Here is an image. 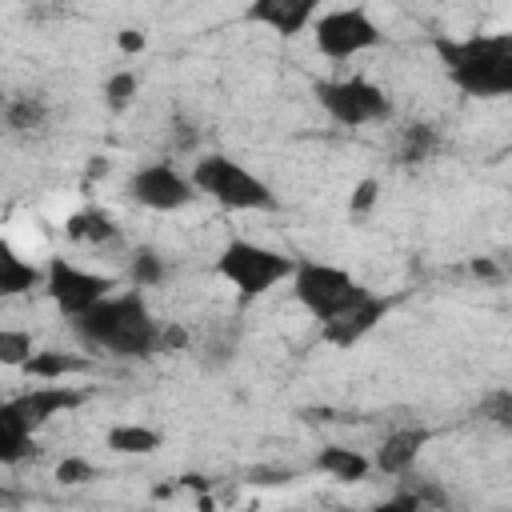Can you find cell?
<instances>
[{"label":"cell","mask_w":512,"mask_h":512,"mask_svg":"<svg viewBox=\"0 0 512 512\" xmlns=\"http://www.w3.org/2000/svg\"><path fill=\"white\" fill-rule=\"evenodd\" d=\"M68 324H72V332L80 336L84 348L108 352V356H120V360L152 356L156 352V336H160V320L152 316V308H148L140 288L108 292L104 300H96L92 308H84Z\"/></svg>","instance_id":"6da1fadb"},{"label":"cell","mask_w":512,"mask_h":512,"mask_svg":"<svg viewBox=\"0 0 512 512\" xmlns=\"http://www.w3.org/2000/svg\"><path fill=\"white\" fill-rule=\"evenodd\" d=\"M436 56L448 80L472 100H496L512 92V32H472L460 40L440 36Z\"/></svg>","instance_id":"7a4b0ae2"},{"label":"cell","mask_w":512,"mask_h":512,"mask_svg":"<svg viewBox=\"0 0 512 512\" xmlns=\"http://www.w3.org/2000/svg\"><path fill=\"white\" fill-rule=\"evenodd\" d=\"M188 180H192V188L200 196H208V200H216L220 208H232V212H264V208L276 204L272 188L256 172H248L240 160H232L224 152L200 156L192 164V176Z\"/></svg>","instance_id":"3957f363"},{"label":"cell","mask_w":512,"mask_h":512,"mask_svg":"<svg viewBox=\"0 0 512 512\" xmlns=\"http://www.w3.org/2000/svg\"><path fill=\"white\" fill-rule=\"evenodd\" d=\"M292 256L268 248V244H256V240H244V236H232L220 256H216V272L244 296V300H256L264 292H272L276 284H284L292 276Z\"/></svg>","instance_id":"277c9868"},{"label":"cell","mask_w":512,"mask_h":512,"mask_svg":"<svg viewBox=\"0 0 512 512\" xmlns=\"http://www.w3.org/2000/svg\"><path fill=\"white\" fill-rule=\"evenodd\" d=\"M288 280H292V296L300 300V308H304L316 324L368 296V288H364L348 268L324 264V260H296Z\"/></svg>","instance_id":"5b68a950"},{"label":"cell","mask_w":512,"mask_h":512,"mask_svg":"<svg viewBox=\"0 0 512 512\" xmlns=\"http://www.w3.org/2000/svg\"><path fill=\"white\" fill-rule=\"evenodd\" d=\"M316 104L328 112V120H336L340 128H364V124H380L392 112V100L380 84H372L368 76H336V80H316L312 88Z\"/></svg>","instance_id":"8992f818"},{"label":"cell","mask_w":512,"mask_h":512,"mask_svg":"<svg viewBox=\"0 0 512 512\" xmlns=\"http://www.w3.org/2000/svg\"><path fill=\"white\" fill-rule=\"evenodd\" d=\"M312 44H316V52L320 56H328V60H352V56H364V52H372L380 40H384V32H380V24L364 12V8H332V12H320L312 24Z\"/></svg>","instance_id":"52a82bcc"},{"label":"cell","mask_w":512,"mask_h":512,"mask_svg":"<svg viewBox=\"0 0 512 512\" xmlns=\"http://www.w3.org/2000/svg\"><path fill=\"white\" fill-rule=\"evenodd\" d=\"M40 288L48 292V300L56 304V312H60L64 320H72V316H80L84 308H92L96 300H104V296L116 288V280L104 276V272L80 268V264H72V260H64V256H52V260L44 264Z\"/></svg>","instance_id":"ba28073f"},{"label":"cell","mask_w":512,"mask_h":512,"mask_svg":"<svg viewBox=\"0 0 512 512\" xmlns=\"http://www.w3.org/2000/svg\"><path fill=\"white\" fill-rule=\"evenodd\" d=\"M128 192L140 208H152V212H176L184 204H192L196 188L184 172H176L168 160H152V164H140L132 176H128Z\"/></svg>","instance_id":"9c48e42d"},{"label":"cell","mask_w":512,"mask_h":512,"mask_svg":"<svg viewBox=\"0 0 512 512\" xmlns=\"http://www.w3.org/2000/svg\"><path fill=\"white\" fill-rule=\"evenodd\" d=\"M12 404H16V412L24 416V424H28L32 432H40L48 420H56V416L80 408V404H84V392H80L76 384H64V380H40V384L24 388L20 396H12Z\"/></svg>","instance_id":"30bf717a"},{"label":"cell","mask_w":512,"mask_h":512,"mask_svg":"<svg viewBox=\"0 0 512 512\" xmlns=\"http://www.w3.org/2000/svg\"><path fill=\"white\" fill-rule=\"evenodd\" d=\"M388 300H380L376 292H368L364 300H356V304H348L344 312H336V316H328V320H320V340L324 344H332V348H352V344H360L384 316H388Z\"/></svg>","instance_id":"8fae6325"},{"label":"cell","mask_w":512,"mask_h":512,"mask_svg":"<svg viewBox=\"0 0 512 512\" xmlns=\"http://www.w3.org/2000/svg\"><path fill=\"white\" fill-rule=\"evenodd\" d=\"M320 12V0H248L244 16L260 28H268L272 36L280 40H292L300 36Z\"/></svg>","instance_id":"7c38bea8"},{"label":"cell","mask_w":512,"mask_h":512,"mask_svg":"<svg viewBox=\"0 0 512 512\" xmlns=\"http://www.w3.org/2000/svg\"><path fill=\"white\" fill-rule=\"evenodd\" d=\"M424 444H428V428H392L384 436V444L376 448L372 468H380L384 476H404L416 464V456L424 452Z\"/></svg>","instance_id":"4fadbf2b"},{"label":"cell","mask_w":512,"mask_h":512,"mask_svg":"<svg viewBox=\"0 0 512 512\" xmlns=\"http://www.w3.org/2000/svg\"><path fill=\"white\" fill-rule=\"evenodd\" d=\"M36 452V432L24 424L12 400H0V464H20Z\"/></svg>","instance_id":"5bb4252c"},{"label":"cell","mask_w":512,"mask_h":512,"mask_svg":"<svg viewBox=\"0 0 512 512\" xmlns=\"http://www.w3.org/2000/svg\"><path fill=\"white\" fill-rule=\"evenodd\" d=\"M316 468L324 476H332L336 484H360L368 472H372V460L356 448H344V444H324L316 452Z\"/></svg>","instance_id":"9a60e30c"},{"label":"cell","mask_w":512,"mask_h":512,"mask_svg":"<svg viewBox=\"0 0 512 512\" xmlns=\"http://www.w3.org/2000/svg\"><path fill=\"white\" fill-rule=\"evenodd\" d=\"M44 268L28 264L8 240H0V296H24L32 288H40Z\"/></svg>","instance_id":"2e32d148"},{"label":"cell","mask_w":512,"mask_h":512,"mask_svg":"<svg viewBox=\"0 0 512 512\" xmlns=\"http://www.w3.org/2000/svg\"><path fill=\"white\" fill-rule=\"evenodd\" d=\"M24 376L32 380H68L76 372H88V360L84 356H72V352H56V348H44V352H32L24 364H20Z\"/></svg>","instance_id":"e0dca14e"},{"label":"cell","mask_w":512,"mask_h":512,"mask_svg":"<svg viewBox=\"0 0 512 512\" xmlns=\"http://www.w3.org/2000/svg\"><path fill=\"white\" fill-rule=\"evenodd\" d=\"M64 232H68V240H76V244H108V240H116L120 228H116V220H112L104 208H80V212L68 216Z\"/></svg>","instance_id":"ac0fdd59"},{"label":"cell","mask_w":512,"mask_h":512,"mask_svg":"<svg viewBox=\"0 0 512 512\" xmlns=\"http://www.w3.org/2000/svg\"><path fill=\"white\" fill-rule=\"evenodd\" d=\"M160 432L156 428H148V424H112L108 432H104V444L116 452V456H148V452H156L160 448Z\"/></svg>","instance_id":"d6986e66"},{"label":"cell","mask_w":512,"mask_h":512,"mask_svg":"<svg viewBox=\"0 0 512 512\" xmlns=\"http://www.w3.org/2000/svg\"><path fill=\"white\" fill-rule=\"evenodd\" d=\"M4 120L12 132H44L48 124V104L40 96H16V100H4Z\"/></svg>","instance_id":"ffe728a7"},{"label":"cell","mask_w":512,"mask_h":512,"mask_svg":"<svg viewBox=\"0 0 512 512\" xmlns=\"http://www.w3.org/2000/svg\"><path fill=\"white\" fill-rule=\"evenodd\" d=\"M436 148H440V136H436L432 124H408L404 136H400V152H396V156H400L404 164H424Z\"/></svg>","instance_id":"44dd1931"},{"label":"cell","mask_w":512,"mask_h":512,"mask_svg":"<svg viewBox=\"0 0 512 512\" xmlns=\"http://www.w3.org/2000/svg\"><path fill=\"white\" fill-rule=\"evenodd\" d=\"M164 276H168V268H164V260H160L152 248H136V252H132V264H128L132 288H156Z\"/></svg>","instance_id":"7402d4cb"},{"label":"cell","mask_w":512,"mask_h":512,"mask_svg":"<svg viewBox=\"0 0 512 512\" xmlns=\"http://www.w3.org/2000/svg\"><path fill=\"white\" fill-rule=\"evenodd\" d=\"M32 352H36V344L24 328H0V364L4 368H20Z\"/></svg>","instance_id":"603a6c76"},{"label":"cell","mask_w":512,"mask_h":512,"mask_svg":"<svg viewBox=\"0 0 512 512\" xmlns=\"http://www.w3.org/2000/svg\"><path fill=\"white\" fill-rule=\"evenodd\" d=\"M136 76L128 72V68H120V72H112L108 80H104V100H108V108L112 112H128L132 108V100H136Z\"/></svg>","instance_id":"cb8c5ba5"},{"label":"cell","mask_w":512,"mask_h":512,"mask_svg":"<svg viewBox=\"0 0 512 512\" xmlns=\"http://www.w3.org/2000/svg\"><path fill=\"white\" fill-rule=\"evenodd\" d=\"M56 480H60V484H88V480H96V468H92V460H84V456H64V460L56 464Z\"/></svg>","instance_id":"d4e9b609"},{"label":"cell","mask_w":512,"mask_h":512,"mask_svg":"<svg viewBox=\"0 0 512 512\" xmlns=\"http://www.w3.org/2000/svg\"><path fill=\"white\" fill-rule=\"evenodd\" d=\"M376 196H380V184H376L372 176H368V180H360V184H356V192H352V200H348L352 216H364V212H372Z\"/></svg>","instance_id":"484cf974"},{"label":"cell","mask_w":512,"mask_h":512,"mask_svg":"<svg viewBox=\"0 0 512 512\" xmlns=\"http://www.w3.org/2000/svg\"><path fill=\"white\" fill-rule=\"evenodd\" d=\"M184 328L180 324H160V336H156V352H180L184 348Z\"/></svg>","instance_id":"4316f807"},{"label":"cell","mask_w":512,"mask_h":512,"mask_svg":"<svg viewBox=\"0 0 512 512\" xmlns=\"http://www.w3.org/2000/svg\"><path fill=\"white\" fill-rule=\"evenodd\" d=\"M488 412H492L496 424H508V416H512V396H508V392H496V396L488 400Z\"/></svg>","instance_id":"83f0119b"},{"label":"cell","mask_w":512,"mask_h":512,"mask_svg":"<svg viewBox=\"0 0 512 512\" xmlns=\"http://www.w3.org/2000/svg\"><path fill=\"white\" fill-rule=\"evenodd\" d=\"M116 44H120L124 52H140V48H144V36H140V32H120Z\"/></svg>","instance_id":"f1b7e54d"},{"label":"cell","mask_w":512,"mask_h":512,"mask_svg":"<svg viewBox=\"0 0 512 512\" xmlns=\"http://www.w3.org/2000/svg\"><path fill=\"white\" fill-rule=\"evenodd\" d=\"M472 272H476V276H500V272H496V264H488V260H476V264H472Z\"/></svg>","instance_id":"f546056e"},{"label":"cell","mask_w":512,"mask_h":512,"mask_svg":"<svg viewBox=\"0 0 512 512\" xmlns=\"http://www.w3.org/2000/svg\"><path fill=\"white\" fill-rule=\"evenodd\" d=\"M0 504H8V508H12V504H20V496H16V492H4V488H0Z\"/></svg>","instance_id":"4dcf8cb0"},{"label":"cell","mask_w":512,"mask_h":512,"mask_svg":"<svg viewBox=\"0 0 512 512\" xmlns=\"http://www.w3.org/2000/svg\"><path fill=\"white\" fill-rule=\"evenodd\" d=\"M4 100H8V96H4V88H0V112H4Z\"/></svg>","instance_id":"1f68e13d"}]
</instances>
